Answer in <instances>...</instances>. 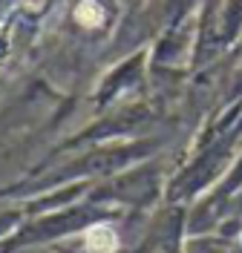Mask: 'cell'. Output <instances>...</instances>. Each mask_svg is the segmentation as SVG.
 Wrapping results in <instances>:
<instances>
[{"mask_svg":"<svg viewBox=\"0 0 242 253\" xmlns=\"http://www.w3.org/2000/svg\"><path fill=\"white\" fill-rule=\"evenodd\" d=\"M75 15H78L81 23H87V26H96V23H101L104 12L98 9L93 0H87V3H81V6H78V12H75Z\"/></svg>","mask_w":242,"mask_h":253,"instance_id":"obj_2","label":"cell"},{"mask_svg":"<svg viewBox=\"0 0 242 253\" xmlns=\"http://www.w3.org/2000/svg\"><path fill=\"white\" fill-rule=\"evenodd\" d=\"M87 248H90V253H113L118 248V236H115V230L104 227V224L90 227L87 230Z\"/></svg>","mask_w":242,"mask_h":253,"instance_id":"obj_1","label":"cell"}]
</instances>
